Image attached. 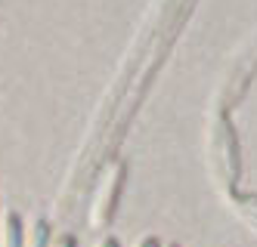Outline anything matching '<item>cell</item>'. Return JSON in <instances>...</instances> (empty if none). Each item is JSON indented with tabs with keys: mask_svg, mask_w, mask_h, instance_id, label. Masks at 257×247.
Wrapping results in <instances>:
<instances>
[{
	"mask_svg": "<svg viewBox=\"0 0 257 247\" xmlns=\"http://www.w3.org/2000/svg\"><path fill=\"white\" fill-rule=\"evenodd\" d=\"M214 151L220 158V167H223V176L229 179V185L238 179V139L232 124L220 121L217 124V139H214Z\"/></svg>",
	"mask_w": 257,
	"mask_h": 247,
	"instance_id": "1",
	"label": "cell"
},
{
	"mask_svg": "<svg viewBox=\"0 0 257 247\" xmlns=\"http://www.w3.org/2000/svg\"><path fill=\"white\" fill-rule=\"evenodd\" d=\"M124 173H127V167L121 164V167H118V173L112 176V188L99 195V201H96V207H93V225H102V222L112 219V213H115V201H118L121 185H124Z\"/></svg>",
	"mask_w": 257,
	"mask_h": 247,
	"instance_id": "2",
	"label": "cell"
},
{
	"mask_svg": "<svg viewBox=\"0 0 257 247\" xmlns=\"http://www.w3.org/2000/svg\"><path fill=\"white\" fill-rule=\"evenodd\" d=\"M7 247H22V219H19V213L7 216Z\"/></svg>",
	"mask_w": 257,
	"mask_h": 247,
	"instance_id": "3",
	"label": "cell"
},
{
	"mask_svg": "<svg viewBox=\"0 0 257 247\" xmlns=\"http://www.w3.org/2000/svg\"><path fill=\"white\" fill-rule=\"evenodd\" d=\"M47 244V222H38V232H34V247Z\"/></svg>",
	"mask_w": 257,
	"mask_h": 247,
	"instance_id": "4",
	"label": "cell"
},
{
	"mask_svg": "<svg viewBox=\"0 0 257 247\" xmlns=\"http://www.w3.org/2000/svg\"><path fill=\"white\" fill-rule=\"evenodd\" d=\"M56 247H78V241H75V238H71V235H62Z\"/></svg>",
	"mask_w": 257,
	"mask_h": 247,
	"instance_id": "5",
	"label": "cell"
},
{
	"mask_svg": "<svg viewBox=\"0 0 257 247\" xmlns=\"http://www.w3.org/2000/svg\"><path fill=\"white\" fill-rule=\"evenodd\" d=\"M140 247H161V241L155 238V235H149V238H143V244Z\"/></svg>",
	"mask_w": 257,
	"mask_h": 247,
	"instance_id": "6",
	"label": "cell"
},
{
	"mask_svg": "<svg viewBox=\"0 0 257 247\" xmlns=\"http://www.w3.org/2000/svg\"><path fill=\"white\" fill-rule=\"evenodd\" d=\"M99 247H121V244H118L112 235H108V238H102V241H99Z\"/></svg>",
	"mask_w": 257,
	"mask_h": 247,
	"instance_id": "7",
	"label": "cell"
},
{
	"mask_svg": "<svg viewBox=\"0 0 257 247\" xmlns=\"http://www.w3.org/2000/svg\"><path fill=\"white\" fill-rule=\"evenodd\" d=\"M174 247H177V244H174Z\"/></svg>",
	"mask_w": 257,
	"mask_h": 247,
	"instance_id": "8",
	"label": "cell"
}]
</instances>
